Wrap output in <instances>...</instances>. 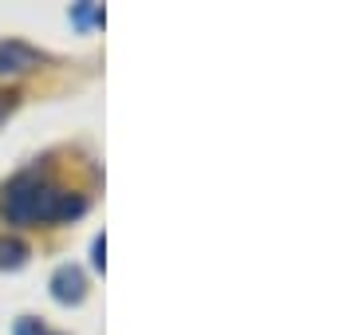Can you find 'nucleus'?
I'll list each match as a JSON object with an SVG mask.
<instances>
[{
	"instance_id": "nucleus-2",
	"label": "nucleus",
	"mask_w": 355,
	"mask_h": 335,
	"mask_svg": "<svg viewBox=\"0 0 355 335\" xmlns=\"http://www.w3.org/2000/svg\"><path fill=\"white\" fill-rule=\"evenodd\" d=\"M51 292H55V300H60V304H79V300H83V292H87L83 272L71 269V264H64V269L51 276Z\"/></svg>"
},
{
	"instance_id": "nucleus-5",
	"label": "nucleus",
	"mask_w": 355,
	"mask_h": 335,
	"mask_svg": "<svg viewBox=\"0 0 355 335\" xmlns=\"http://www.w3.org/2000/svg\"><path fill=\"white\" fill-rule=\"evenodd\" d=\"M12 335H51V332H48V327H44L40 320H20Z\"/></svg>"
},
{
	"instance_id": "nucleus-3",
	"label": "nucleus",
	"mask_w": 355,
	"mask_h": 335,
	"mask_svg": "<svg viewBox=\"0 0 355 335\" xmlns=\"http://www.w3.org/2000/svg\"><path fill=\"white\" fill-rule=\"evenodd\" d=\"M36 64H40V52H32L28 44H20V39L0 44V71H28Z\"/></svg>"
},
{
	"instance_id": "nucleus-1",
	"label": "nucleus",
	"mask_w": 355,
	"mask_h": 335,
	"mask_svg": "<svg viewBox=\"0 0 355 335\" xmlns=\"http://www.w3.org/2000/svg\"><path fill=\"white\" fill-rule=\"evenodd\" d=\"M4 217L12 225H55V221H71L87 209V197L83 194H67L60 190L51 178L28 170V174H16L8 185H4Z\"/></svg>"
},
{
	"instance_id": "nucleus-6",
	"label": "nucleus",
	"mask_w": 355,
	"mask_h": 335,
	"mask_svg": "<svg viewBox=\"0 0 355 335\" xmlns=\"http://www.w3.org/2000/svg\"><path fill=\"white\" fill-rule=\"evenodd\" d=\"M4 111H8V103H0V118H4Z\"/></svg>"
},
{
	"instance_id": "nucleus-4",
	"label": "nucleus",
	"mask_w": 355,
	"mask_h": 335,
	"mask_svg": "<svg viewBox=\"0 0 355 335\" xmlns=\"http://www.w3.org/2000/svg\"><path fill=\"white\" fill-rule=\"evenodd\" d=\"M24 260H28L24 241H8V237H0V269H20Z\"/></svg>"
}]
</instances>
